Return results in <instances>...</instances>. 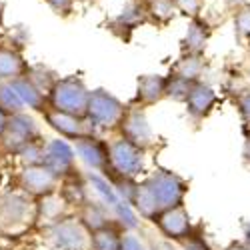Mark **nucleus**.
Listing matches in <instances>:
<instances>
[{"label": "nucleus", "mask_w": 250, "mask_h": 250, "mask_svg": "<svg viewBox=\"0 0 250 250\" xmlns=\"http://www.w3.org/2000/svg\"><path fill=\"white\" fill-rule=\"evenodd\" d=\"M186 192H188V182L180 174L158 168L142 182H138L132 208H136L140 216H144L146 220H152L166 208L184 204Z\"/></svg>", "instance_id": "obj_1"}, {"label": "nucleus", "mask_w": 250, "mask_h": 250, "mask_svg": "<svg viewBox=\"0 0 250 250\" xmlns=\"http://www.w3.org/2000/svg\"><path fill=\"white\" fill-rule=\"evenodd\" d=\"M38 198L24 190L0 194V236L18 238L36 226Z\"/></svg>", "instance_id": "obj_2"}, {"label": "nucleus", "mask_w": 250, "mask_h": 250, "mask_svg": "<svg viewBox=\"0 0 250 250\" xmlns=\"http://www.w3.org/2000/svg\"><path fill=\"white\" fill-rule=\"evenodd\" d=\"M82 178L86 182L88 198L96 200L100 206L106 208V212L112 216V220L116 224H120V228H124V230H134L138 226V218L134 214V208L116 194V190L106 180V176H102L94 170V172H86Z\"/></svg>", "instance_id": "obj_3"}, {"label": "nucleus", "mask_w": 250, "mask_h": 250, "mask_svg": "<svg viewBox=\"0 0 250 250\" xmlns=\"http://www.w3.org/2000/svg\"><path fill=\"white\" fill-rule=\"evenodd\" d=\"M42 240L50 250H90V230L70 214L42 226Z\"/></svg>", "instance_id": "obj_4"}, {"label": "nucleus", "mask_w": 250, "mask_h": 250, "mask_svg": "<svg viewBox=\"0 0 250 250\" xmlns=\"http://www.w3.org/2000/svg\"><path fill=\"white\" fill-rule=\"evenodd\" d=\"M126 106L108 90L96 88L90 90L88 94V104H86V122L94 132H112L118 130V124L122 120V114Z\"/></svg>", "instance_id": "obj_5"}, {"label": "nucleus", "mask_w": 250, "mask_h": 250, "mask_svg": "<svg viewBox=\"0 0 250 250\" xmlns=\"http://www.w3.org/2000/svg\"><path fill=\"white\" fill-rule=\"evenodd\" d=\"M88 86L84 84V80L80 76H64V78H56L54 86L50 88L46 96V106L62 110V112H70L76 116H84L86 114V104H88Z\"/></svg>", "instance_id": "obj_6"}, {"label": "nucleus", "mask_w": 250, "mask_h": 250, "mask_svg": "<svg viewBox=\"0 0 250 250\" xmlns=\"http://www.w3.org/2000/svg\"><path fill=\"white\" fill-rule=\"evenodd\" d=\"M106 148H108V166L104 170L128 178L140 176V172L144 170V150L140 146H136V144H132L128 138L120 134L106 142Z\"/></svg>", "instance_id": "obj_7"}, {"label": "nucleus", "mask_w": 250, "mask_h": 250, "mask_svg": "<svg viewBox=\"0 0 250 250\" xmlns=\"http://www.w3.org/2000/svg\"><path fill=\"white\" fill-rule=\"evenodd\" d=\"M40 136H42V132H40L38 122L26 110L8 114L6 126H4L2 134H0V154L16 156L18 150H22L28 142H32Z\"/></svg>", "instance_id": "obj_8"}, {"label": "nucleus", "mask_w": 250, "mask_h": 250, "mask_svg": "<svg viewBox=\"0 0 250 250\" xmlns=\"http://www.w3.org/2000/svg\"><path fill=\"white\" fill-rule=\"evenodd\" d=\"M118 130L124 138H128L132 144L140 146L142 150H148L154 146V132L148 124L146 112H144V106L140 104H132V106H126L122 114V120L118 124Z\"/></svg>", "instance_id": "obj_9"}, {"label": "nucleus", "mask_w": 250, "mask_h": 250, "mask_svg": "<svg viewBox=\"0 0 250 250\" xmlns=\"http://www.w3.org/2000/svg\"><path fill=\"white\" fill-rule=\"evenodd\" d=\"M42 164L52 170L60 180L76 174V152L64 138H50L44 140Z\"/></svg>", "instance_id": "obj_10"}, {"label": "nucleus", "mask_w": 250, "mask_h": 250, "mask_svg": "<svg viewBox=\"0 0 250 250\" xmlns=\"http://www.w3.org/2000/svg\"><path fill=\"white\" fill-rule=\"evenodd\" d=\"M16 182L20 190L38 198V196H44V194L58 190L62 180L52 170H48L44 164H28L20 170Z\"/></svg>", "instance_id": "obj_11"}, {"label": "nucleus", "mask_w": 250, "mask_h": 250, "mask_svg": "<svg viewBox=\"0 0 250 250\" xmlns=\"http://www.w3.org/2000/svg\"><path fill=\"white\" fill-rule=\"evenodd\" d=\"M152 222L158 226V230L170 240H180L184 236H188L192 232V222H190V214L188 210L184 208V204H176V206H170L166 210L158 212Z\"/></svg>", "instance_id": "obj_12"}, {"label": "nucleus", "mask_w": 250, "mask_h": 250, "mask_svg": "<svg viewBox=\"0 0 250 250\" xmlns=\"http://www.w3.org/2000/svg\"><path fill=\"white\" fill-rule=\"evenodd\" d=\"M74 152L80 156L90 170L102 172L108 166V148L106 140L98 138L96 134H82L74 138Z\"/></svg>", "instance_id": "obj_13"}, {"label": "nucleus", "mask_w": 250, "mask_h": 250, "mask_svg": "<svg viewBox=\"0 0 250 250\" xmlns=\"http://www.w3.org/2000/svg\"><path fill=\"white\" fill-rule=\"evenodd\" d=\"M42 114H44V120L48 122V126L52 130H56L62 138L74 140V138H78L82 134H92V130H90L84 116L62 112V110H56V108H50V106H46L42 110Z\"/></svg>", "instance_id": "obj_14"}, {"label": "nucleus", "mask_w": 250, "mask_h": 250, "mask_svg": "<svg viewBox=\"0 0 250 250\" xmlns=\"http://www.w3.org/2000/svg\"><path fill=\"white\" fill-rule=\"evenodd\" d=\"M148 20V10H146V0H128L124 8L120 10L118 16L112 18L110 22V30L116 32L118 28H122L120 36L128 38V34L132 30H136L140 24H144Z\"/></svg>", "instance_id": "obj_15"}, {"label": "nucleus", "mask_w": 250, "mask_h": 250, "mask_svg": "<svg viewBox=\"0 0 250 250\" xmlns=\"http://www.w3.org/2000/svg\"><path fill=\"white\" fill-rule=\"evenodd\" d=\"M218 96L216 92L212 90V86L204 84V82H194V86L188 94V98H186V112H188V116L194 120V122H200L204 116L210 114V110L214 108Z\"/></svg>", "instance_id": "obj_16"}, {"label": "nucleus", "mask_w": 250, "mask_h": 250, "mask_svg": "<svg viewBox=\"0 0 250 250\" xmlns=\"http://www.w3.org/2000/svg\"><path fill=\"white\" fill-rule=\"evenodd\" d=\"M70 202L64 198V194L54 190L50 194L38 196V216H36V226H46L62 216H66L70 210Z\"/></svg>", "instance_id": "obj_17"}, {"label": "nucleus", "mask_w": 250, "mask_h": 250, "mask_svg": "<svg viewBox=\"0 0 250 250\" xmlns=\"http://www.w3.org/2000/svg\"><path fill=\"white\" fill-rule=\"evenodd\" d=\"M28 68V62L22 56V48L12 42L0 44V80H12L22 76Z\"/></svg>", "instance_id": "obj_18"}, {"label": "nucleus", "mask_w": 250, "mask_h": 250, "mask_svg": "<svg viewBox=\"0 0 250 250\" xmlns=\"http://www.w3.org/2000/svg\"><path fill=\"white\" fill-rule=\"evenodd\" d=\"M208 38H210V26L200 16H194L190 18L188 28H186V34L180 42V50L186 54H202Z\"/></svg>", "instance_id": "obj_19"}, {"label": "nucleus", "mask_w": 250, "mask_h": 250, "mask_svg": "<svg viewBox=\"0 0 250 250\" xmlns=\"http://www.w3.org/2000/svg\"><path fill=\"white\" fill-rule=\"evenodd\" d=\"M166 98V76L160 74H144L138 78L136 88V104L140 106H150Z\"/></svg>", "instance_id": "obj_20"}, {"label": "nucleus", "mask_w": 250, "mask_h": 250, "mask_svg": "<svg viewBox=\"0 0 250 250\" xmlns=\"http://www.w3.org/2000/svg\"><path fill=\"white\" fill-rule=\"evenodd\" d=\"M10 82H12L14 90L18 92L20 100H22L24 108H32V110H40V112L46 108V96L40 92L24 74L18 76V78H12Z\"/></svg>", "instance_id": "obj_21"}, {"label": "nucleus", "mask_w": 250, "mask_h": 250, "mask_svg": "<svg viewBox=\"0 0 250 250\" xmlns=\"http://www.w3.org/2000/svg\"><path fill=\"white\" fill-rule=\"evenodd\" d=\"M80 212H78V218L84 222V226L88 228V230H96V228H102V226H106V224H112V216L106 212V208L100 206L96 200L88 198L84 204H80ZM120 226V224H118Z\"/></svg>", "instance_id": "obj_22"}, {"label": "nucleus", "mask_w": 250, "mask_h": 250, "mask_svg": "<svg viewBox=\"0 0 250 250\" xmlns=\"http://www.w3.org/2000/svg\"><path fill=\"white\" fill-rule=\"evenodd\" d=\"M120 234L122 230L116 222L96 228L90 232V250H118Z\"/></svg>", "instance_id": "obj_23"}, {"label": "nucleus", "mask_w": 250, "mask_h": 250, "mask_svg": "<svg viewBox=\"0 0 250 250\" xmlns=\"http://www.w3.org/2000/svg\"><path fill=\"white\" fill-rule=\"evenodd\" d=\"M202 70H204V58H202V54H186V52H182L180 60L176 62L174 68H172L174 74H180V76L188 78V80H194V82L200 80Z\"/></svg>", "instance_id": "obj_24"}, {"label": "nucleus", "mask_w": 250, "mask_h": 250, "mask_svg": "<svg viewBox=\"0 0 250 250\" xmlns=\"http://www.w3.org/2000/svg\"><path fill=\"white\" fill-rule=\"evenodd\" d=\"M24 76H26V78L32 82V84L44 94V96H48L50 88L54 86V82H56V78H58L56 72L50 70V68L44 66V64H28Z\"/></svg>", "instance_id": "obj_25"}, {"label": "nucleus", "mask_w": 250, "mask_h": 250, "mask_svg": "<svg viewBox=\"0 0 250 250\" xmlns=\"http://www.w3.org/2000/svg\"><path fill=\"white\" fill-rule=\"evenodd\" d=\"M192 86H194V80H188V78L172 72L170 76H166V98H172L176 102H184L188 98Z\"/></svg>", "instance_id": "obj_26"}, {"label": "nucleus", "mask_w": 250, "mask_h": 250, "mask_svg": "<svg viewBox=\"0 0 250 250\" xmlns=\"http://www.w3.org/2000/svg\"><path fill=\"white\" fill-rule=\"evenodd\" d=\"M0 108H2L6 114H14V112L26 110L10 80H0Z\"/></svg>", "instance_id": "obj_27"}, {"label": "nucleus", "mask_w": 250, "mask_h": 250, "mask_svg": "<svg viewBox=\"0 0 250 250\" xmlns=\"http://www.w3.org/2000/svg\"><path fill=\"white\" fill-rule=\"evenodd\" d=\"M148 18H152L158 24H166L176 14L174 0H146Z\"/></svg>", "instance_id": "obj_28"}, {"label": "nucleus", "mask_w": 250, "mask_h": 250, "mask_svg": "<svg viewBox=\"0 0 250 250\" xmlns=\"http://www.w3.org/2000/svg\"><path fill=\"white\" fill-rule=\"evenodd\" d=\"M42 152H44V138L40 136L32 142H28L22 150H18L16 156L20 160L22 166H28V164H42Z\"/></svg>", "instance_id": "obj_29"}, {"label": "nucleus", "mask_w": 250, "mask_h": 250, "mask_svg": "<svg viewBox=\"0 0 250 250\" xmlns=\"http://www.w3.org/2000/svg\"><path fill=\"white\" fill-rule=\"evenodd\" d=\"M234 34L238 42H250V4H242L234 12Z\"/></svg>", "instance_id": "obj_30"}, {"label": "nucleus", "mask_w": 250, "mask_h": 250, "mask_svg": "<svg viewBox=\"0 0 250 250\" xmlns=\"http://www.w3.org/2000/svg\"><path fill=\"white\" fill-rule=\"evenodd\" d=\"M178 244L182 246V250H212L210 246L206 244L204 236H202V234H198V232L194 230V228H192V232H190L188 236L180 238V240H178Z\"/></svg>", "instance_id": "obj_31"}, {"label": "nucleus", "mask_w": 250, "mask_h": 250, "mask_svg": "<svg viewBox=\"0 0 250 250\" xmlns=\"http://www.w3.org/2000/svg\"><path fill=\"white\" fill-rule=\"evenodd\" d=\"M118 250H150L138 234L134 232H122L120 234V244Z\"/></svg>", "instance_id": "obj_32"}, {"label": "nucleus", "mask_w": 250, "mask_h": 250, "mask_svg": "<svg viewBox=\"0 0 250 250\" xmlns=\"http://www.w3.org/2000/svg\"><path fill=\"white\" fill-rule=\"evenodd\" d=\"M204 2L206 0H174V6H176L178 12L194 18V16H200V12L204 8Z\"/></svg>", "instance_id": "obj_33"}, {"label": "nucleus", "mask_w": 250, "mask_h": 250, "mask_svg": "<svg viewBox=\"0 0 250 250\" xmlns=\"http://www.w3.org/2000/svg\"><path fill=\"white\" fill-rule=\"evenodd\" d=\"M44 2L50 6V10L58 16H68L74 10V2L76 0H44Z\"/></svg>", "instance_id": "obj_34"}, {"label": "nucleus", "mask_w": 250, "mask_h": 250, "mask_svg": "<svg viewBox=\"0 0 250 250\" xmlns=\"http://www.w3.org/2000/svg\"><path fill=\"white\" fill-rule=\"evenodd\" d=\"M236 106H238V112H240L242 120H244L246 124H250V90H244V92L238 94Z\"/></svg>", "instance_id": "obj_35"}, {"label": "nucleus", "mask_w": 250, "mask_h": 250, "mask_svg": "<svg viewBox=\"0 0 250 250\" xmlns=\"http://www.w3.org/2000/svg\"><path fill=\"white\" fill-rule=\"evenodd\" d=\"M242 158L244 162L250 166V134L246 136V142H244V150H242Z\"/></svg>", "instance_id": "obj_36"}, {"label": "nucleus", "mask_w": 250, "mask_h": 250, "mask_svg": "<svg viewBox=\"0 0 250 250\" xmlns=\"http://www.w3.org/2000/svg\"><path fill=\"white\" fill-rule=\"evenodd\" d=\"M224 4L228 6V8H238V6H242V4H246V0H224Z\"/></svg>", "instance_id": "obj_37"}, {"label": "nucleus", "mask_w": 250, "mask_h": 250, "mask_svg": "<svg viewBox=\"0 0 250 250\" xmlns=\"http://www.w3.org/2000/svg\"><path fill=\"white\" fill-rule=\"evenodd\" d=\"M224 250H250V246L244 244V242H234V244H230V246L224 248Z\"/></svg>", "instance_id": "obj_38"}, {"label": "nucleus", "mask_w": 250, "mask_h": 250, "mask_svg": "<svg viewBox=\"0 0 250 250\" xmlns=\"http://www.w3.org/2000/svg\"><path fill=\"white\" fill-rule=\"evenodd\" d=\"M6 120H8V114L0 108V134H2V130H4V126H6Z\"/></svg>", "instance_id": "obj_39"}, {"label": "nucleus", "mask_w": 250, "mask_h": 250, "mask_svg": "<svg viewBox=\"0 0 250 250\" xmlns=\"http://www.w3.org/2000/svg\"><path fill=\"white\" fill-rule=\"evenodd\" d=\"M242 242L250 246V222H248V224H244V240H242Z\"/></svg>", "instance_id": "obj_40"}, {"label": "nucleus", "mask_w": 250, "mask_h": 250, "mask_svg": "<svg viewBox=\"0 0 250 250\" xmlns=\"http://www.w3.org/2000/svg\"><path fill=\"white\" fill-rule=\"evenodd\" d=\"M4 28V2L0 0V30Z\"/></svg>", "instance_id": "obj_41"}]
</instances>
